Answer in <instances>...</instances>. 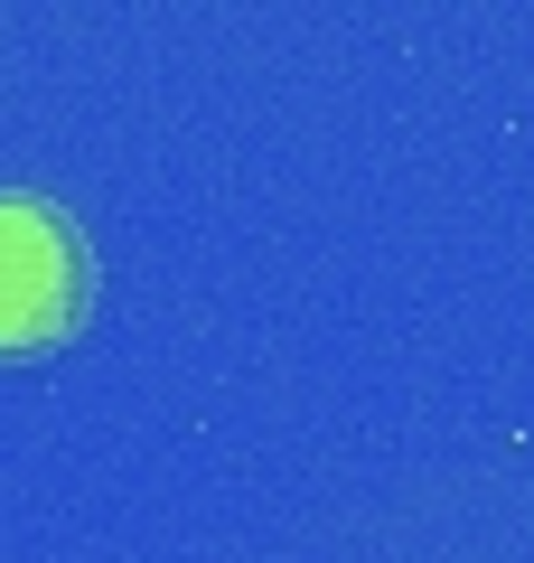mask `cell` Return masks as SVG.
Returning <instances> with one entry per match:
<instances>
[{"label": "cell", "mask_w": 534, "mask_h": 563, "mask_svg": "<svg viewBox=\"0 0 534 563\" xmlns=\"http://www.w3.org/2000/svg\"><path fill=\"white\" fill-rule=\"evenodd\" d=\"M85 291H94V263L76 217L47 198H0V357L57 347L85 320Z\"/></svg>", "instance_id": "cell-1"}]
</instances>
